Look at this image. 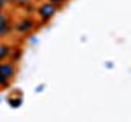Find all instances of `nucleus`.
I'll return each instance as SVG.
<instances>
[{"instance_id": "nucleus-1", "label": "nucleus", "mask_w": 131, "mask_h": 122, "mask_svg": "<svg viewBox=\"0 0 131 122\" xmlns=\"http://www.w3.org/2000/svg\"><path fill=\"white\" fill-rule=\"evenodd\" d=\"M61 10V5H56L52 2H43L39 5H36L35 8V15L39 18V23L41 24H46L49 23V20H52L54 16L57 15V11Z\"/></svg>"}, {"instance_id": "nucleus-2", "label": "nucleus", "mask_w": 131, "mask_h": 122, "mask_svg": "<svg viewBox=\"0 0 131 122\" xmlns=\"http://www.w3.org/2000/svg\"><path fill=\"white\" fill-rule=\"evenodd\" d=\"M36 28V21L33 16H28V15H23L21 18L16 20L15 23V29L20 33V34H30L31 31H35Z\"/></svg>"}, {"instance_id": "nucleus-3", "label": "nucleus", "mask_w": 131, "mask_h": 122, "mask_svg": "<svg viewBox=\"0 0 131 122\" xmlns=\"http://www.w3.org/2000/svg\"><path fill=\"white\" fill-rule=\"evenodd\" d=\"M16 73H18V68H16V64L15 62H0V75H3L5 78L8 80H13L16 77Z\"/></svg>"}, {"instance_id": "nucleus-4", "label": "nucleus", "mask_w": 131, "mask_h": 122, "mask_svg": "<svg viewBox=\"0 0 131 122\" xmlns=\"http://www.w3.org/2000/svg\"><path fill=\"white\" fill-rule=\"evenodd\" d=\"M10 52H12V46L5 41H0V62L7 60L10 57Z\"/></svg>"}, {"instance_id": "nucleus-5", "label": "nucleus", "mask_w": 131, "mask_h": 122, "mask_svg": "<svg viewBox=\"0 0 131 122\" xmlns=\"http://www.w3.org/2000/svg\"><path fill=\"white\" fill-rule=\"evenodd\" d=\"M7 103L10 108H13V109H18V108H21V104H23V96H16V95H10L7 98Z\"/></svg>"}, {"instance_id": "nucleus-6", "label": "nucleus", "mask_w": 131, "mask_h": 122, "mask_svg": "<svg viewBox=\"0 0 131 122\" xmlns=\"http://www.w3.org/2000/svg\"><path fill=\"white\" fill-rule=\"evenodd\" d=\"M21 54H23V51H21V47H18V46H12V52H10V57L8 59L12 60V62H20V59H21Z\"/></svg>"}, {"instance_id": "nucleus-7", "label": "nucleus", "mask_w": 131, "mask_h": 122, "mask_svg": "<svg viewBox=\"0 0 131 122\" xmlns=\"http://www.w3.org/2000/svg\"><path fill=\"white\" fill-rule=\"evenodd\" d=\"M35 0H10V3L12 5H15V7H25V5H28V3H33Z\"/></svg>"}, {"instance_id": "nucleus-8", "label": "nucleus", "mask_w": 131, "mask_h": 122, "mask_svg": "<svg viewBox=\"0 0 131 122\" xmlns=\"http://www.w3.org/2000/svg\"><path fill=\"white\" fill-rule=\"evenodd\" d=\"M10 83H12V80H8V78H5L3 75H0V89L8 88V86H10Z\"/></svg>"}, {"instance_id": "nucleus-9", "label": "nucleus", "mask_w": 131, "mask_h": 122, "mask_svg": "<svg viewBox=\"0 0 131 122\" xmlns=\"http://www.w3.org/2000/svg\"><path fill=\"white\" fill-rule=\"evenodd\" d=\"M30 44H31V46H38V44H39V39L36 38V36H31V38H30Z\"/></svg>"}, {"instance_id": "nucleus-10", "label": "nucleus", "mask_w": 131, "mask_h": 122, "mask_svg": "<svg viewBox=\"0 0 131 122\" xmlns=\"http://www.w3.org/2000/svg\"><path fill=\"white\" fill-rule=\"evenodd\" d=\"M48 2H52V3H56V5H61V7H62L67 0H48Z\"/></svg>"}, {"instance_id": "nucleus-11", "label": "nucleus", "mask_w": 131, "mask_h": 122, "mask_svg": "<svg viewBox=\"0 0 131 122\" xmlns=\"http://www.w3.org/2000/svg\"><path fill=\"white\" fill-rule=\"evenodd\" d=\"M41 91H44V85H43V83L38 85V86L35 88V93H41Z\"/></svg>"}, {"instance_id": "nucleus-12", "label": "nucleus", "mask_w": 131, "mask_h": 122, "mask_svg": "<svg viewBox=\"0 0 131 122\" xmlns=\"http://www.w3.org/2000/svg\"><path fill=\"white\" fill-rule=\"evenodd\" d=\"M7 15H8V13H5V10H0V21H2V20L5 18Z\"/></svg>"}, {"instance_id": "nucleus-13", "label": "nucleus", "mask_w": 131, "mask_h": 122, "mask_svg": "<svg viewBox=\"0 0 131 122\" xmlns=\"http://www.w3.org/2000/svg\"><path fill=\"white\" fill-rule=\"evenodd\" d=\"M105 67H106V68H113L115 65H113V62H106V64H105Z\"/></svg>"}, {"instance_id": "nucleus-14", "label": "nucleus", "mask_w": 131, "mask_h": 122, "mask_svg": "<svg viewBox=\"0 0 131 122\" xmlns=\"http://www.w3.org/2000/svg\"><path fill=\"white\" fill-rule=\"evenodd\" d=\"M2 99H3V98H2V96H0V103H2Z\"/></svg>"}]
</instances>
